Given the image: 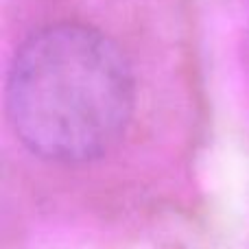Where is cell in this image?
Wrapping results in <instances>:
<instances>
[{"label":"cell","instance_id":"cell-1","mask_svg":"<svg viewBox=\"0 0 249 249\" xmlns=\"http://www.w3.org/2000/svg\"><path fill=\"white\" fill-rule=\"evenodd\" d=\"M133 112V77L101 31L53 24L13 57L7 116L22 144L51 162L79 164L109 151Z\"/></svg>","mask_w":249,"mask_h":249}]
</instances>
